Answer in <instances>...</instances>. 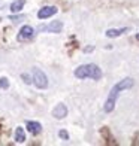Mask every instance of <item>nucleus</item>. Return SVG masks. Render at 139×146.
<instances>
[{"mask_svg":"<svg viewBox=\"0 0 139 146\" xmlns=\"http://www.w3.org/2000/svg\"><path fill=\"white\" fill-rule=\"evenodd\" d=\"M132 87H133V79H130V78H126V79H123V81L117 82L114 87H112L109 96H108V98H106V102H105L103 110L108 112V113L114 110V109H115L117 98H118V96H120V92L124 91V90H129V88H132Z\"/></svg>","mask_w":139,"mask_h":146,"instance_id":"f257e3e1","label":"nucleus"},{"mask_svg":"<svg viewBox=\"0 0 139 146\" xmlns=\"http://www.w3.org/2000/svg\"><path fill=\"white\" fill-rule=\"evenodd\" d=\"M33 37H35V29H33L31 25H24V27H21V30H19L17 39L19 42H27V40H31Z\"/></svg>","mask_w":139,"mask_h":146,"instance_id":"20e7f679","label":"nucleus"},{"mask_svg":"<svg viewBox=\"0 0 139 146\" xmlns=\"http://www.w3.org/2000/svg\"><path fill=\"white\" fill-rule=\"evenodd\" d=\"M66 115H67V108L63 104V103H60V104H57L54 109H52V116L54 118H57V119H63Z\"/></svg>","mask_w":139,"mask_h":146,"instance_id":"0eeeda50","label":"nucleus"},{"mask_svg":"<svg viewBox=\"0 0 139 146\" xmlns=\"http://www.w3.org/2000/svg\"><path fill=\"white\" fill-rule=\"evenodd\" d=\"M0 8H3V2H2V0H0Z\"/></svg>","mask_w":139,"mask_h":146,"instance_id":"2eb2a0df","label":"nucleus"},{"mask_svg":"<svg viewBox=\"0 0 139 146\" xmlns=\"http://www.w3.org/2000/svg\"><path fill=\"white\" fill-rule=\"evenodd\" d=\"M58 136H60V137L63 139V140H67V139H69L67 131H64V130H60V131H58Z\"/></svg>","mask_w":139,"mask_h":146,"instance_id":"ddd939ff","label":"nucleus"},{"mask_svg":"<svg viewBox=\"0 0 139 146\" xmlns=\"http://www.w3.org/2000/svg\"><path fill=\"white\" fill-rule=\"evenodd\" d=\"M23 79H24V82H25V84H31V81H30L29 75H25V73H23Z\"/></svg>","mask_w":139,"mask_h":146,"instance_id":"4468645a","label":"nucleus"},{"mask_svg":"<svg viewBox=\"0 0 139 146\" xmlns=\"http://www.w3.org/2000/svg\"><path fill=\"white\" fill-rule=\"evenodd\" d=\"M15 140H17L18 143H23V142L25 140V133H24V128L18 127V128L15 130Z\"/></svg>","mask_w":139,"mask_h":146,"instance_id":"9b49d317","label":"nucleus"},{"mask_svg":"<svg viewBox=\"0 0 139 146\" xmlns=\"http://www.w3.org/2000/svg\"><path fill=\"white\" fill-rule=\"evenodd\" d=\"M126 31H129V29H111V30H108L106 31V36L108 37H118V36H121L123 33H126Z\"/></svg>","mask_w":139,"mask_h":146,"instance_id":"1a4fd4ad","label":"nucleus"},{"mask_svg":"<svg viewBox=\"0 0 139 146\" xmlns=\"http://www.w3.org/2000/svg\"><path fill=\"white\" fill-rule=\"evenodd\" d=\"M24 5H25V0H15V2L11 5V11L12 12H19L24 8Z\"/></svg>","mask_w":139,"mask_h":146,"instance_id":"9d476101","label":"nucleus"},{"mask_svg":"<svg viewBox=\"0 0 139 146\" xmlns=\"http://www.w3.org/2000/svg\"><path fill=\"white\" fill-rule=\"evenodd\" d=\"M136 39H138V40H139V33H138V36H136Z\"/></svg>","mask_w":139,"mask_h":146,"instance_id":"dca6fc26","label":"nucleus"},{"mask_svg":"<svg viewBox=\"0 0 139 146\" xmlns=\"http://www.w3.org/2000/svg\"><path fill=\"white\" fill-rule=\"evenodd\" d=\"M61 29H63V23L61 21H52L49 24L39 25V31H48V33H60Z\"/></svg>","mask_w":139,"mask_h":146,"instance_id":"39448f33","label":"nucleus"},{"mask_svg":"<svg viewBox=\"0 0 139 146\" xmlns=\"http://www.w3.org/2000/svg\"><path fill=\"white\" fill-rule=\"evenodd\" d=\"M8 88H9L8 78H2V79H0V90H8Z\"/></svg>","mask_w":139,"mask_h":146,"instance_id":"f8f14e48","label":"nucleus"},{"mask_svg":"<svg viewBox=\"0 0 139 146\" xmlns=\"http://www.w3.org/2000/svg\"><path fill=\"white\" fill-rule=\"evenodd\" d=\"M27 130L33 136H37L39 133L42 131V125L39 122H36V121H27Z\"/></svg>","mask_w":139,"mask_h":146,"instance_id":"6e6552de","label":"nucleus"},{"mask_svg":"<svg viewBox=\"0 0 139 146\" xmlns=\"http://www.w3.org/2000/svg\"><path fill=\"white\" fill-rule=\"evenodd\" d=\"M33 84L36 85V88L39 90H45L46 87H48V78H46V75L39 70V69H33Z\"/></svg>","mask_w":139,"mask_h":146,"instance_id":"7ed1b4c3","label":"nucleus"},{"mask_svg":"<svg viewBox=\"0 0 139 146\" xmlns=\"http://www.w3.org/2000/svg\"><path fill=\"white\" fill-rule=\"evenodd\" d=\"M74 75L78 78V79H93V81H99L102 78V70L99 66L96 64H82L79 67L75 69Z\"/></svg>","mask_w":139,"mask_h":146,"instance_id":"f03ea898","label":"nucleus"},{"mask_svg":"<svg viewBox=\"0 0 139 146\" xmlns=\"http://www.w3.org/2000/svg\"><path fill=\"white\" fill-rule=\"evenodd\" d=\"M57 14V8L55 6H43L42 9H39L37 12V18L39 19H45V18H49L52 15Z\"/></svg>","mask_w":139,"mask_h":146,"instance_id":"423d86ee","label":"nucleus"}]
</instances>
